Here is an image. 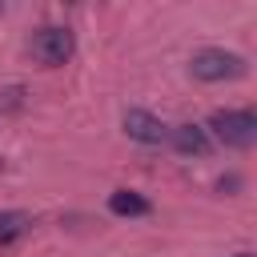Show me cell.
Returning a JSON list of instances; mask_svg holds the SVG:
<instances>
[{
    "mask_svg": "<svg viewBox=\"0 0 257 257\" xmlns=\"http://www.w3.org/2000/svg\"><path fill=\"white\" fill-rule=\"evenodd\" d=\"M209 128H213L217 141L229 145V149H249V145L257 141V116H253L249 108H221V112L209 116Z\"/></svg>",
    "mask_w": 257,
    "mask_h": 257,
    "instance_id": "obj_1",
    "label": "cell"
},
{
    "mask_svg": "<svg viewBox=\"0 0 257 257\" xmlns=\"http://www.w3.org/2000/svg\"><path fill=\"white\" fill-rule=\"evenodd\" d=\"M189 68L197 80H237L245 72V60L237 52H225V48H201Z\"/></svg>",
    "mask_w": 257,
    "mask_h": 257,
    "instance_id": "obj_3",
    "label": "cell"
},
{
    "mask_svg": "<svg viewBox=\"0 0 257 257\" xmlns=\"http://www.w3.org/2000/svg\"><path fill=\"white\" fill-rule=\"evenodd\" d=\"M24 229H28V217L24 213H0V245H12Z\"/></svg>",
    "mask_w": 257,
    "mask_h": 257,
    "instance_id": "obj_7",
    "label": "cell"
},
{
    "mask_svg": "<svg viewBox=\"0 0 257 257\" xmlns=\"http://www.w3.org/2000/svg\"><path fill=\"white\" fill-rule=\"evenodd\" d=\"M72 32L68 28H56V24H48V28H36L32 32V40H28V52L40 60V64H48V68H56V64H64L68 56H72Z\"/></svg>",
    "mask_w": 257,
    "mask_h": 257,
    "instance_id": "obj_2",
    "label": "cell"
},
{
    "mask_svg": "<svg viewBox=\"0 0 257 257\" xmlns=\"http://www.w3.org/2000/svg\"><path fill=\"white\" fill-rule=\"evenodd\" d=\"M124 133L133 141H141V145H161L165 141V124L153 112H145V108H128L124 112Z\"/></svg>",
    "mask_w": 257,
    "mask_h": 257,
    "instance_id": "obj_4",
    "label": "cell"
},
{
    "mask_svg": "<svg viewBox=\"0 0 257 257\" xmlns=\"http://www.w3.org/2000/svg\"><path fill=\"white\" fill-rule=\"evenodd\" d=\"M237 257H249V253H237Z\"/></svg>",
    "mask_w": 257,
    "mask_h": 257,
    "instance_id": "obj_8",
    "label": "cell"
},
{
    "mask_svg": "<svg viewBox=\"0 0 257 257\" xmlns=\"http://www.w3.org/2000/svg\"><path fill=\"white\" fill-rule=\"evenodd\" d=\"M173 145H177V153H193V157H205V153H209V137H205L201 124H181V128H173Z\"/></svg>",
    "mask_w": 257,
    "mask_h": 257,
    "instance_id": "obj_5",
    "label": "cell"
},
{
    "mask_svg": "<svg viewBox=\"0 0 257 257\" xmlns=\"http://www.w3.org/2000/svg\"><path fill=\"white\" fill-rule=\"evenodd\" d=\"M108 209H112L116 217H145V213H149V201H145L141 193H128V189H116V193L108 197Z\"/></svg>",
    "mask_w": 257,
    "mask_h": 257,
    "instance_id": "obj_6",
    "label": "cell"
}]
</instances>
